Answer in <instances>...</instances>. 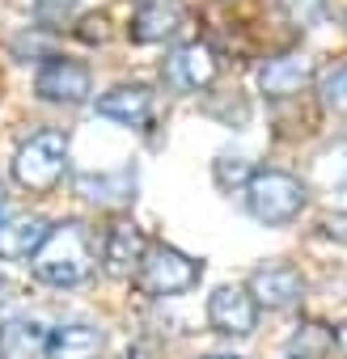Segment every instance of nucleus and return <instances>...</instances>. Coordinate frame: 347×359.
<instances>
[{
  "mask_svg": "<svg viewBox=\"0 0 347 359\" xmlns=\"http://www.w3.org/2000/svg\"><path fill=\"white\" fill-rule=\"evenodd\" d=\"M246 292L254 296L258 309H292L305 296V279L292 266H258L246 283Z\"/></svg>",
  "mask_w": 347,
  "mask_h": 359,
  "instance_id": "6e6552de",
  "label": "nucleus"
},
{
  "mask_svg": "<svg viewBox=\"0 0 347 359\" xmlns=\"http://www.w3.org/2000/svg\"><path fill=\"white\" fill-rule=\"evenodd\" d=\"M98 114L123 127H148L152 118V93L144 85H114L110 93L98 97Z\"/></svg>",
  "mask_w": 347,
  "mask_h": 359,
  "instance_id": "f8f14e48",
  "label": "nucleus"
},
{
  "mask_svg": "<svg viewBox=\"0 0 347 359\" xmlns=\"http://www.w3.org/2000/svg\"><path fill=\"white\" fill-rule=\"evenodd\" d=\"M144 250H148L144 233H140L131 220H114V224L106 229V241H102V266H106V275H114V279L136 275Z\"/></svg>",
  "mask_w": 347,
  "mask_h": 359,
  "instance_id": "0eeeda50",
  "label": "nucleus"
},
{
  "mask_svg": "<svg viewBox=\"0 0 347 359\" xmlns=\"http://www.w3.org/2000/svg\"><path fill=\"white\" fill-rule=\"evenodd\" d=\"M317 229H322V237H330V241H343V245H347V212H326Z\"/></svg>",
  "mask_w": 347,
  "mask_h": 359,
  "instance_id": "412c9836",
  "label": "nucleus"
},
{
  "mask_svg": "<svg viewBox=\"0 0 347 359\" xmlns=\"http://www.w3.org/2000/svg\"><path fill=\"white\" fill-rule=\"evenodd\" d=\"M123 359H152V355H148V351H127Z\"/></svg>",
  "mask_w": 347,
  "mask_h": 359,
  "instance_id": "393cba45",
  "label": "nucleus"
},
{
  "mask_svg": "<svg viewBox=\"0 0 347 359\" xmlns=\"http://www.w3.org/2000/svg\"><path fill=\"white\" fill-rule=\"evenodd\" d=\"M250 173H254L250 161H242V156H216V182H221V191H233V187L246 191Z\"/></svg>",
  "mask_w": 347,
  "mask_h": 359,
  "instance_id": "6ab92c4d",
  "label": "nucleus"
},
{
  "mask_svg": "<svg viewBox=\"0 0 347 359\" xmlns=\"http://www.w3.org/2000/svg\"><path fill=\"white\" fill-rule=\"evenodd\" d=\"M343 26H347V18H343Z\"/></svg>",
  "mask_w": 347,
  "mask_h": 359,
  "instance_id": "c85d7f7f",
  "label": "nucleus"
},
{
  "mask_svg": "<svg viewBox=\"0 0 347 359\" xmlns=\"http://www.w3.org/2000/svg\"><path fill=\"white\" fill-rule=\"evenodd\" d=\"M9 300H13V283H9L5 275H0V313L9 309Z\"/></svg>",
  "mask_w": 347,
  "mask_h": 359,
  "instance_id": "5701e85b",
  "label": "nucleus"
},
{
  "mask_svg": "<svg viewBox=\"0 0 347 359\" xmlns=\"http://www.w3.org/2000/svg\"><path fill=\"white\" fill-rule=\"evenodd\" d=\"M51 330L39 317H13L0 325V359H47Z\"/></svg>",
  "mask_w": 347,
  "mask_h": 359,
  "instance_id": "9b49d317",
  "label": "nucleus"
},
{
  "mask_svg": "<svg viewBox=\"0 0 347 359\" xmlns=\"http://www.w3.org/2000/svg\"><path fill=\"white\" fill-rule=\"evenodd\" d=\"M98 266V250H93V237L85 224L68 220L60 229H51L43 237V245L30 254V271L39 283L47 287H77L93 275Z\"/></svg>",
  "mask_w": 347,
  "mask_h": 359,
  "instance_id": "f257e3e1",
  "label": "nucleus"
},
{
  "mask_svg": "<svg viewBox=\"0 0 347 359\" xmlns=\"http://www.w3.org/2000/svg\"><path fill=\"white\" fill-rule=\"evenodd\" d=\"M165 81L174 89H208L216 81V55L208 43H183L165 60Z\"/></svg>",
  "mask_w": 347,
  "mask_h": 359,
  "instance_id": "1a4fd4ad",
  "label": "nucleus"
},
{
  "mask_svg": "<svg viewBox=\"0 0 347 359\" xmlns=\"http://www.w3.org/2000/svg\"><path fill=\"white\" fill-rule=\"evenodd\" d=\"M280 9H284V18H288L292 26L309 30V26H317V22L326 18L330 0H280Z\"/></svg>",
  "mask_w": 347,
  "mask_h": 359,
  "instance_id": "f3484780",
  "label": "nucleus"
},
{
  "mask_svg": "<svg viewBox=\"0 0 347 359\" xmlns=\"http://www.w3.org/2000/svg\"><path fill=\"white\" fill-rule=\"evenodd\" d=\"M51 233V224L43 216H18V220H0V262H18L30 258L43 237Z\"/></svg>",
  "mask_w": 347,
  "mask_h": 359,
  "instance_id": "4468645a",
  "label": "nucleus"
},
{
  "mask_svg": "<svg viewBox=\"0 0 347 359\" xmlns=\"http://www.w3.org/2000/svg\"><path fill=\"white\" fill-rule=\"evenodd\" d=\"M204 266L195 258H187L183 250H174V245H148L144 258H140V287L148 296H178V292H191L199 283Z\"/></svg>",
  "mask_w": 347,
  "mask_h": 359,
  "instance_id": "20e7f679",
  "label": "nucleus"
},
{
  "mask_svg": "<svg viewBox=\"0 0 347 359\" xmlns=\"http://www.w3.org/2000/svg\"><path fill=\"white\" fill-rule=\"evenodd\" d=\"M317 97H322V106H326V110L347 114V64L330 68V72L317 81Z\"/></svg>",
  "mask_w": 347,
  "mask_h": 359,
  "instance_id": "dca6fc26",
  "label": "nucleus"
},
{
  "mask_svg": "<svg viewBox=\"0 0 347 359\" xmlns=\"http://www.w3.org/2000/svg\"><path fill=\"white\" fill-rule=\"evenodd\" d=\"M5 203H9V195H5V182H0V216H5Z\"/></svg>",
  "mask_w": 347,
  "mask_h": 359,
  "instance_id": "a878e982",
  "label": "nucleus"
},
{
  "mask_svg": "<svg viewBox=\"0 0 347 359\" xmlns=\"http://www.w3.org/2000/svg\"><path fill=\"white\" fill-rule=\"evenodd\" d=\"M208 321L225 338H250L258 330V304L246 287H216L208 300Z\"/></svg>",
  "mask_w": 347,
  "mask_h": 359,
  "instance_id": "423d86ee",
  "label": "nucleus"
},
{
  "mask_svg": "<svg viewBox=\"0 0 347 359\" xmlns=\"http://www.w3.org/2000/svg\"><path fill=\"white\" fill-rule=\"evenodd\" d=\"M102 346H106L102 330H93V325H85V321H72V325L51 330L47 359H98Z\"/></svg>",
  "mask_w": 347,
  "mask_h": 359,
  "instance_id": "2eb2a0df",
  "label": "nucleus"
},
{
  "mask_svg": "<svg viewBox=\"0 0 347 359\" xmlns=\"http://www.w3.org/2000/svg\"><path fill=\"white\" fill-rule=\"evenodd\" d=\"M81 39H85V43H106V18H102V13H89V18L81 22Z\"/></svg>",
  "mask_w": 347,
  "mask_h": 359,
  "instance_id": "4be33fe9",
  "label": "nucleus"
},
{
  "mask_svg": "<svg viewBox=\"0 0 347 359\" xmlns=\"http://www.w3.org/2000/svg\"><path fill=\"white\" fill-rule=\"evenodd\" d=\"M77 5L81 0H34V22L47 30H60L77 18Z\"/></svg>",
  "mask_w": 347,
  "mask_h": 359,
  "instance_id": "a211bd4d",
  "label": "nucleus"
},
{
  "mask_svg": "<svg viewBox=\"0 0 347 359\" xmlns=\"http://www.w3.org/2000/svg\"><path fill=\"white\" fill-rule=\"evenodd\" d=\"M288 359H296V355H288ZM301 359H305V355H301Z\"/></svg>",
  "mask_w": 347,
  "mask_h": 359,
  "instance_id": "cd10ccee",
  "label": "nucleus"
},
{
  "mask_svg": "<svg viewBox=\"0 0 347 359\" xmlns=\"http://www.w3.org/2000/svg\"><path fill=\"white\" fill-rule=\"evenodd\" d=\"M339 182H343V187H347V144H343V148H339Z\"/></svg>",
  "mask_w": 347,
  "mask_h": 359,
  "instance_id": "b1692460",
  "label": "nucleus"
},
{
  "mask_svg": "<svg viewBox=\"0 0 347 359\" xmlns=\"http://www.w3.org/2000/svg\"><path fill=\"white\" fill-rule=\"evenodd\" d=\"M309 76H313V64H309L305 55H275V60H267V64L258 68V89L280 102V97L301 93V89L309 85Z\"/></svg>",
  "mask_w": 347,
  "mask_h": 359,
  "instance_id": "ddd939ff",
  "label": "nucleus"
},
{
  "mask_svg": "<svg viewBox=\"0 0 347 359\" xmlns=\"http://www.w3.org/2000/svg\"><path fill=\"white\" fill-rule=\"evenodd\" d=\"M34 93L43 102H60V106H81L89 93H93V76L81 60H64V55H51L39 76H34Z\"/></svg>",
  "mask_w": 347,
  "mask_h": 359,
  "instance_id": "39448f33",
  "label": "nucleus"
},
{
  "mask_svg": "<svg viewBox=\"0 0 347 359\" xmlns=\"http://www.w3.org/2000/svg\"><path fill=\"white\" fill-rule=\"evenodd\" d=\"M183 22H187L183 0H144L131 18V39L136 43H165L183 30Z\"/></svg>",
  "mask_w": 347,
  "mask_h": 359,
  "instance_id": "9d476101",
  "label": "nucleus"
},
{
  "mask_svg": "<svg viewBox=\"0 0 347 359\" xmlns=\"http://www.w3.org/2000/svg\"><path fill=\"white\" fill-rule=\"evenodd\" d=\"M326 351V346H334V334H326L322 325H301V334L292 338V351Z\"/></svg>",
  "mask_w": 347,
  "mask_h": 359,
  "instance_id": "aec40b11",
  "label": "nucleus"
},
{
  "mask_svg": "<svg viewBox=\"0 0 347 359\" xmlns=\"http://www.w3.org/2000/svg\"><path fill=\"white\" fill-rule=\"evenodd\" d=\"M305 203H309L305 182L284 169H254L246 182V212L258 224H288L305 212Z\"/></svg>",
  "mask_w": 347,
  "mask_h": 359,
  "instance_id": "7ed1b4c3",
  "label": "nucleus"
},
{
  "mask_svg": "<svg viewBox=\"0 0 347 359\" xmlns=\"http://www.w3.org/2000/svg\"><path fill=\"white\" fill-rule=\"evenodd\" d=\"M68 173V135L47 127V131H34L18 152H13V177L18 187L30 191V195H47L64 182Z\"/></svg>",
  "mask_w": 347,
  "mask_h": 359,
  "instance_id": "f03ea898",
  "label": "nucleus"
},
{
  "mask_svg": "<svg viewBox=\"0 0 347 359\" xmlns=\"http://www.w3.org/2000/svg\"><path fill=\"white\" fill-rule=\"evenodd\" d=\"M199 359H242V355H199Z\"/></svg>",
  "mask_w": 347,
  "mask_h": 359,
  "instance_id": "bb28decb",
  "label": "nucleus"
}]
</instances>
